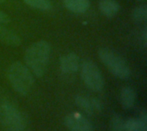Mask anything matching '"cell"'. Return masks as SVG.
Returning a JSON list of instances; mask_svg holds the SVG:
<instances>
[{"label": "cell", "mask_w": 147, "mask_h": 131, "mask_svg": "<svg viewBox=\"0 0 147 131\" xmlns=\"http://www.w3.org/2000/svg\"><path fill=\"white\" fill-rule=\"evenodd\" d=\"M50 45L44 40L37 41L32 44L25 52V62L29 70L36 76H42L47 70L49 57Z\"/></svg>", "instance_id": "1"}, {"label": "cell", "mask_w": 147, "mask_h": 131, "mask_svg": "<svg viewBox=\"0 0 147 131\" xmlns=\"http://www.w3.org/2000/svg\"><path fill=\"white\" fill-rule=\"evenodd\" d=\"M8 78L14 90L21 95L28 94L34 83L28 68L20 62L13 63L10 65L8 70Z\"/></svg>", "instance_id": "2"}, {"label": "cell", "mask_w": 147, "mask_h": 131, "mask_svg": "<svg viewBox=\"0 0 147 131\" xmlns=\"http://www.w3.org/2000/svg\"><path fill=\"white\" fill-rule=\"evenodd\" d=\"M0 124L3 131H28L24 115L9 102L0 105Z\"/></svg>", "instance_id": "3"}, {"label": "cell", "mask_w": 147, "mask_h": 131, "mask_svg": "<svg viewBox=\"0 0 147 131\" xmlns=\"http://www.w3.org/2000/svg\"><path fill=\"white\" fill-rule=\"evenodd\" d=\"M98 56L103 64L117 78L126 80L131 76V70L126 61L113 51L101 48L98 51Z\"/></svg>", "instance_id": "4"}, {"label": "cell", "mask_w": 147, "mask_h": 131, "mask_svg": "<svg viewBox=\"0 0 147 131\" xmlns=\"http://www.w3.org/2000/svg\"><path fill=\"white\" fill-rule=\"evenodd\" d=\"M81 76L84 84L90 90L100 92L104 86L103 77L96 64L90 61H84L82 64Z\"/></svg>", "instance_id": "5"}, {"label": "cell", "mask_w": 147, "mask_h": 131, "mask_svg": "<svg viewBox=\"0 0 147 131\" xmlns=\"http://www.w3.org/2000/svg\"><path fill=\"white\" fill-rule=\"evenodd\" d=\"M64 123L70 131H94L92 124L79 113L71 112L67 114Z\"/></svg>", "instance_id": "6"}, {"label": "cell", "mask_w": 147, "mask_h": 131, "mask_svg": "<svg viewBox=\"0 0 147 131\" xmlns=\"http://www.w3.org/2000/svg\"><path fill=\"white\" fill-rule=\"evenodd\" d=\"M76 105L84 112L92 115L102 111V104L96 98H90L84 95H77L75 97Z\"/></svg>", "instance_id": "7"}, {"label": "cell", "mask_w": 147, "mask_h": 131, "mask_svg": "<svg viewBox=\"0 0 147 131\" xmlns=\"http://www.w3.org/2000/svg\"><path fill=\"white\" fill-rule=\"evenodd\" d=\"M59 67L63 73L72 74L76 73L79 67L78 57L75 53H68L60 58Z\"/></svg>", "instance_id": "8"}, {"label": "cell", "mask_w": 147, "mask_h": 131, "mask_svg": "<svg viewBox=\"0 0 147 131\" xmlns=\"http://www.w3.org/2000/svg\"><path fill=\"white\" fill-rule=\"evenodd\" d=\"M136 92L131 87H124L120 94V101L123 109L129 110L132 109L136 101Z\"/></svg>", "instance_id": "9"}, {"label": "cell", "mask_w": 147, "mask_h": 131, "mask_svg": "<svg viewBox=\"0 0 147 131\" xmlns=\"http://www.w3.org/2000/svg\"><path fill=\"white\" fill-rule=\"evenodd\" d=\"M0 41L7 45L14 46V47L20 45L22 42L20 37L16 33L6 28L4 26L1 24H0Z\"/></svg>", "instance_id": "10"}, {"label": "cell", "mask_w": 147, "mask_h": 131, "mask_svg": "<svg viewBox=\"0 0 147 131\" xmlns=\"http://www.w3.org/2000/svg\"><path fill=\"white\" fill-rule=\"evenodd\" d=\"M101 12L107 17H115L120 10V5L115 0H102L99 3Z\"/></svg>", "instance_id": "11"}, {"label": "cell", "mask_w": 147, "mask_h": 131, "mask_svg": "<svg viewBox=\"0 0 147 131\" xmlns=\"http://www.w3.org/2000/svg\"><path fill=\"white\" fill-rule=\"evenodd\" d=\"M65 6L74 13H84L90 8V0H64Z\"/></svg>", "instance_id": "12"}, {"label": "cell", "mask_w": 147, "mask_h": 131, "mask_svg": "<svg viewBox=\"0 0 147 131\" xmlns=\"http://www.w3.org/2000/svg\"><path fill=\"white\" fill-rule=\"evenodd\" d=\"M110 131H127L125 128V120L119 114H114L110 119Z\"/></svg>", "instance_id": "13"}, {"label": "cell", "mask_w": 147, "mask_h": 131, "mask_svg": "<svg viewBox=\"0 0 147 131\" xmlns=\"http://www.w3.org/2000/svg\"><path fill=\"white\" fill-rule=\"evenodd\" d=\"M24 3L31 8L40 10H49L52 8L49 0H23Z\"/></svg>", "instance_id": "14"}, {"label": "cell", "mask_w": 147, "mask_h": 131, "mask_svg": "<svg viewBox=\"0 0 147 131\" xmlns=\"http://www.w3.org/2000/svg\"><path fill=\"white\" fill-rule=\"evenodd\" d=\"M133 18L135 21L142 22L147 19V5L141 4L136 7L133 11Z\"/></svg>", "instance_id": "15"}, {"label": "cell", "mask_w": 147, "mask_h": 131, "mask_svg": "<svg viewBox=\"0 0 147 131\" xmlns=\"http://www.w3.org/2000/svg\"><path fill=\"white\" fill-rule=\"evenodd\" d=\"M139 119V131H147V114L144 110L141 112Z\"/></svg>", "instance_id": "16"}, {"label": "cell", "mask_w": 147, "mask_h": 131, "mask_svg": "<svg viewBox=\"0 0 147 131\" xmlns=\"http://www.w3.org/2000/svg\"><path fill=\"white\" fill-rule=\"evenodd\" d=\"M10 21L9 16L3 11L0 10V23H8Z\"/></svg>", "instance_id": "17"}, {"label": "cell", "mask_w": 147, "mask_h": 131, "mask_svg": "<svg viewBox=\"0 0 147 131\" xmlns=\"http://www.w3.org/2000/svg\"><path fill=\"white\" fill-rule=\"evenodd\" d=\"M142 37H143V39H144V43H145V46L146 45V41H147V30L146 27L144 28L143 30V33H142Z\"/></svg>", "instance_id": "18"}, {"label": "cell", "mask_w": 147, "mask_h": 131, "mask_svg": "<svg viewBox=\"0 0 147 131\" xmlns=\"http://www.w3.org/2000/svg\"><path fill=\"white\" fill-rule=\"evenodd\" d=\"M5 1H6V0H0V3H4Z\"/></svg>", "instance_id": "19"}, {"label": "cell", "mask_w": 147, "mask_h": 131, "mask_svg": "<svg viewBox=\"0 0 147 131\" xmlns=\"http://www.w3.org/2000/svg\"><path fill=\"white\" fill-rule=\"evenodd\" d=\"M140 1H145V0H140Z\"/></svg>", "instance_id": "20"}]
</instances>
